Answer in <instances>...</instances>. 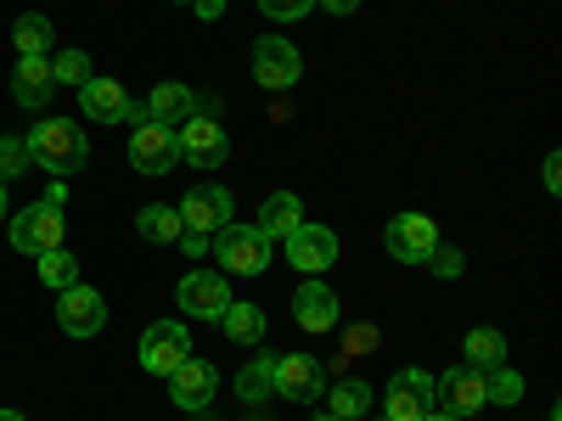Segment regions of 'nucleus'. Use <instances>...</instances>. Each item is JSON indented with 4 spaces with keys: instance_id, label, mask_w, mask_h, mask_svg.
I'll return each mask as SVG.
<instances>
[{
    "instance_id": "nucleus-1",
    "label": "nucleus",
    "mask_w": 562,
    "mask_h": 421,
    "mask_svg": "<svg viewBox=\"0 0 562 421\" xmlns=\"http://www.w3.org/2000/svg\"><path fill=\"white\" fill-rule=\"evenodd\" d=\"M23 147H29V163L52 169L57 180L79 174V169H85V158H90V147H85V129H79L74 118H45V124H34Z\"/></svg>"
},
{
    "instance_id": "nucleus-2",
    "label": "nucleus",
    "mask_w": 562,
    "mask_h": 421,
    "mask_svg": "<svg viewBox=\"0 0 562 421\" xmlns=\"http://www.w3.org/2000/svg\"><path fill=\"white\" fill-rule=\"evenodd\" d=\"M63 203H68V192H63V180H57L40 203H29L23 214H12V248H18V253H34V259L52 253V248H63V230H68Z\"/></svg>"
},
{
    "instance_id": "nucleus-3",
    "label": "nucleus",
    "mask_w": 562,
    "mask_h": 421,
    "mask_svg": "<svg viewBox=\"0 0 562 421\" xmlns=\"http://www.w3.org/2000/svg\"><path fill=\"white\" fill-rule=\"evenodd\" d=\"M214 259L231 270V275H259L265 264H270V242L259 237V225H237L231 219L225 230H214Z\"/></svg>"
},
{
    "instance_id": "nucleus-4",
    "label": "nucleus",
    "mask_w": 562,
    "mask_h": 421,
    "mask_svg": "<svg viewBox=\"0 0 562 421\" xmlns=\"http://www.w3.org/2000/svg\"><path fill=\"white\" fill-rule=\"evenodd\" d=\"M254 79L265 90H293L304 79V57H299V45L288 34H265L254 45Z\"/></svg>"
},
{
    "instance_id": "nucleus-5",
    "label": "nucleus",
    "mask_w": 562,
    "mask_h": 421,
    "mask_svg": "<svg viewBox=\"0 0 562 421\" xmlns=\"http://www.w3.org/2000/svg\"><path fill=\"white\" fill-rule=\"evenodd\" d=\"M175 140H180V158L192 163V169H220L225 163V152H231V140H225V129L214 124V113H192L186 124H175Z\"/></svg>"
},
{
    "instance_id": "nucleus-6",
    "label": "nucleus",
    "mask_w": 562,
    "mask_h": 421,
    "mask_svg": "<svg viewBox=\"0 0 562 421\" xmlns=\"http://www.w3.org/2000/svg\"><path fill=\"white\" fill-rule=\"evenodd\" d=\"M192 360V338H186L180 320H153L147 338H140V365L153 371V377H175V371Z\"/></svg>"
},
{
    "instance_id": "nucleus-7",
    "label": "nucleus",
    "mask_w": 562,
    "mask_h": 421,
    "mask_svg": "<svg viewBox=\"0 0 562 421\" xmlns=\"http://www.w3.org/2000/svg\"><path fill=\"white\" fill-rule=\"evenodd\" d=\"M57 326L68 338H97L102 326H108V304L97 287H85V281H74V287L57 293Z\"/></svg>"
},
{
    "instance_id": "nucleus-8",
    "label": "nucleus",
    "mask_w": 562,
    "mask_h": 421,
    "mask_svg": "<svg viewBox=\"0 0 562 421\" xmlns=\"http://www.w3.org/2000/svg\"><path fill=\"white\" fill-rule=\"evenodd\" d=\"M130 163H135L140 174H169V169L180 163L175 129H169V124H153V118H140L135 135H130Z\"/></svg>"
},
{
    "instance_id": "nucleus-9",
    "label": "nucleus",
    "mask_w": 562,
    "mask_h": 421,
    "mask_svg": "<svg viewBox=\"0 0 562 421\" xmlns=\"http://www.w3.org/2000/svg\"><path fill=\"white\" fill-rule=\"evenodd\" d=\"M175 214H180L186 230H198V237H214V230L231 225V192H225V185H192V192L175 203Z\"/></svg>"
},
{
    "instance_id": "nucleus-10",
    "label": "nucleus",
    "mask_w": 562,
    "mask_h": 421,
    "mask_svg": "<svg viewBox=\"0 0 562 421\" xmlns=\"http://www.w3.org/2000/svg\"><path fill=\"white\" fill-rule=\"evenodd\" d=\"M383 242L400 264H428V253L439 248V225L428 214H394V225L383 230Z\"/></svg>"
},
{
    "instance_id": "nucleus-11",
    "label": "nucleus",
    "mask_w": 562,
    "mask_h": 421,
    "mask_svg": "<svg viewBox=\"0 0 562 421\" xmlns=\"http://www.w3.org/2000/svg\"><path fill=\"white\" fill-rule=\"evenodd\" d=\"M79 107H85V118H97V124H140L147 118V107H135L119 79H90L79 90Z\"/></svg>"
},
{
    "instance_id": "nucleus-12",
    "label": "nucleus",
    "mask_w": 562,
    "mask_h": 421,
    "mask_svg": "<svg viewBox=\"0 0 562 421\" xmlns=\"http://www.w3.org/2000/svg\"><path fill=\"white\" fill-rule=\"evenodd\" d=\"M434 405L450 410V416H473V410H484V405H490V394H484V371H479V365H450L445 377L434 383Z\"/></svg>"
},
{
    "instance_id": "nucleus-13",
    "label": "nucleus",
    "mask_w": 562,
    "mask_h": 421,
    "mask_svg": "<svg viewBox=\"0 0 562 421\" xmlns=\"http://www.w3.org/2000/svg\"><path fill=\"white\" fill-rule=\"evenodd\" d=\"M288 264L299 275H321V270H333L338 264V230H326V225H299L293 237H288Z\"/></svg>"
},
{
    "instance_id": "nucleus-14",
    "label": "nucleus",
    "mask_w": 562,
    "mask_h": 421,
    "mask_svg": "<svg viewBox=\"0 0 562 421\" xmlns=\"http://www.w3.org/2000/svg\"><path fill=\"white\" fill-rule=\"evenodd\" d=\"M434 410V377L428 371H400V377L389 383V394H383V416L389 421H422Z\"/></svg>"
},
{
    "instance_id": "nucleus-15",
    "label": "nucleus",
    "mask_w": 562,
    "mask_h": 421,
    "mask_svg": "<svg viewBox=\"0 0 562 421\" xmlns=\"http://www.w3.org/2000/svg\"><path fill=\"white\" fill-rule=\"evenodd\" d=\"M180 309L186 315H198V320H220L231 309V287H225V275L214 270H192V275H180Z\"/></svg>"
},
{
    "instance_id": "nucleus-16",
    "label": "nucleus",
    "mask_w": 562,
    "mask_h": 421,
    "mask_svg": "<svg viewBox=\"0 0 562 421\" xmlns=\"http://www.w3.org/2000/svg\"><path fill=\"white\" fill-rule=\"evenodd\" d=\"M276 394H281V399H293V405L321 399V394H326V371H321V360H310V354H281V360H276Z\"/></svg>"
},
{
    "instance_id": "nucleus-17",
    "label": "nucleus",
    "mask_w": 562,
    "mask_h": 421,
    "mask_svg": "<svg viewBox=\"0 0 562 421\" xmlns=\"http://www.w3.org/2000/svg\"><path fill=\"white\" fill-rule=\"evenodd\" d=\"M214 388H220V371H214V360H198V354L169 377V394H175L180 410H203V405H214Z\"/></svg>"
},
{
    "instance_id": "nucleus-18",
    "label": "nucleus",
    "mask_w": 562,
    "mask_h": 421,
    "mask_svg": "<svg viewBox=\"0 0 562 421\" xmlns=\"http://www.w3.org/2000/svg\"><path fill=\"white\" fill-rule=\"evenodd\" d=\"M293 320L304 326V332H333L338 326V293L326 287L321 275H310L299 287V298H293Z\"/></svg>"
},
{
    "instance_id": "nucleus-19",
    "label": "nucleus",
    "mask_w": 562,
    "mask_h": 421,
    "mask_svg": "<svg viewBox=\"0 0 562 421\" xmlns=\"http://www.w3.org/2000/svg\"><path fill=\"white\" fill-rule=\"evenodd\" d=\"M52 90H57V79H52V57H18V73H12V96H18V107H45V102H52Z\"/></svg>"
},
{
    "instance_id": "nucleus-20",
    "label": "nucleus",
    "mask_w": 562,
    "mask_h": 421,
    "mask_svg": "<svg viewBox=\"0 0 562 421\" xmlns=\"http://www.w3.org/2000/svg\"><path fill=\"white\" fill-rule=\"evenodd\" d=\"M299 225H304V203H299L293 192L265 197V208H259V237H265V242H288Z\"/></svg>"
},
{
    "instance_id": "nucleus-21",
    "label": "nucleus",
    "mask_w": 562,
    "mask_h": 421,
    "mask_svg": "<svg viewBox=\"0 0 562 421\" xmlns=\"http://www.w3.org/2000/svg\"><path fill=\"white\" fill-rule=\"evenodd\" d=\"M192 113H198V96H192L186 84H175V79H164L153 96H147V118H153V124H169V129H175V124H186Z\"/></svg>"
},
{
    "instance_id": "nucleus-22",
    "label": "nucleus",
    "mask_w": 562,
    "mask_h": 421,
    "mask_svg": "<svg viewBox=\"0 0 562 421\" xmlns=\"http://www.w3.org/2000/svg\"><path fill=\"white\" fill-rule=\"evenodd\" d=\"M135 230H140L153 248H180V237H186V225H180V214H175L169 203H147V208L135 214Z\"/></svg>"
},
{
    "instance_id": "nucleus-23",
    "label": "nucleus",
    "mask_w": 562,
    "mask_h": 421,
    "mask_svg": "<svg viewBox=\"0 0 562 421\" xmlns=\"http://www.w3.org/2000/svg\"><path fill=\"white\" fill-rule=\"evenodd\" d=\"M220 326H225V338L237 343V349H259L265 343V309L259 304H237V298H231V309L220 315Z\"/></svg>"
},
{
    "instance_id": "nucleus-24",
    "label": "nucleus",
    "mask_w": 562,
    "mask_h": 421,
    "mask_svg": "<svg viewBox=\"0 0 562 421\" xmlns=\"http://www.w3.org/2000/svg\"><path fill=\"white\" fill-rule=\"evenodd\" d=\"M270 394H276V360L259 354V360H248V365L237 371V399L259 405V399H270Z\"/></svg>"
},
{
    "instance_id": "nucleus-25",
    "label": "nucleus",
    "mask_w": 562,
    "mask_h": 421,
    "mask_svg": "<svg viewBox=\"0 0 562 421\" xmlns=\"http://www.w3.org/2000/svg\"><path fill=\"white\" fill-rule=\"evenodd\" d=\"M467 365H479V371L506 365V338L495 326H473V332H467Z\"/></svg>"
},
{
    "instance_id": "nucleus-26",
    "label": "nucleus",
    "mask_w": 562,
    "mask_h": 421,
    "mask_svg": "<svg viewBox=\"0 0 562 421\" xmlns=\"http://www.w3.org/2000/svg\"><path fill=\"white\" fill-rule=\"evenodd\" d=\"M326 399H333V416H338V421H360V416L371 410V388L355 383V377H344L338 388H326Z\"/></svg>"
},
{
    "instance_id": "nucleus-27",
    "label": "nucleus",
    "mask_w": 562,
    "mask_h": 421,
    "mask_svg": "<svg viewBox=\"0 0 562 421\" xmlns=\"http://www.w3.org/2000/svg\"><path fill=\"white\" fill-rule=\"evenodd\" d=\"M40 281H45V287H74V281H79V259L68 253V248H52V253H40Z\"/></svg>"
},
{
    "instance_id": "nucleus-28",
    "label": "nucleus",
    "mask_w": 562,
    "mask_h": 421,
    "mask_svg": "<svg viewBox=\"0 0 562 421\" xmlns=\"http://www.w3.org/2000/svg\"><path fill=\"white\" fill-rule=\"evenodd\" d=\"M12 39H18L23 57H45V45H52V23H45L40 12H23L18 29H12Z\"/></svg>"
},
{
    "instance_id": "nucleus-29",
    "label": "nucleus",
    "mask_w": 562,
    "mask_h": 421,
    "mask_svg": "<svg viewBox=\"0 0 562 421\" xmlns=\"http://www.w3.org/2000/svg\"><path fill=\"white\" fill-rule=\"evenodd\" d=\"M52 79H57V84H74V90H85V84L97 79V73H90V57L79 52V45H68V52H57V57H52Z\"/></svg>"
},
{
    "instance_id": "nucleus-30",
    "label": "nucleus",
    "mask_w": 562,
    "mask_h": 421,
    "mask_svg": "<svg viewBox=\"0 0 562 421\" xmlns=\"http://www.w3.org/2000/svg\"><path fill=\"white\" fill-rule=\"evenodd\" d=\"M484 394H490V405H518L524 399V377L512 365H495V371H484Z\"/></svg>"
},
{
    "instance_id": "nucleus-31",
    "label": "nucleus",
    "mask_w": 562,
    "mask_h": 421,
    "mask_svg": "<svg viewBox=\"0 0 562 421\" xmlns=\"http://www.w3.org/2000/svg\"><path fill=\"white\" fill-rule=\"evenodd\" d=\"M34 163H29V147H23V140H12V135H0V180H18V174H29Z\"/></svg>"
},
{
    "instance_id": "nucleus-32",
    "label": "nucleus",
    "mask_w": 562,
    "mask_h": 421,
    "mask_svg": "<svg viewBox=\"0 0 562 421\" xmlns=\"http://www.w3.org/2000/svg\"><path fill=\"white\" fill-rule=\"evenodd\" d=\"M310 7H315V0H259V12H265L270 23H299Z\"/></svg>"
},
{
    "instance_id": "nucleus-33",
    "label": "nucleus",
    "mask_w": 562,
    "mask_h": 421,
    "mask_svg": "<svg viewBox=\"0 0 562 421\" xmlns=\"http://www.w3.org/2000/svg\"><path fill=\"white\" fill-rule=\"evenodd\" d=\"M344 354H378V326H371V320H355L349 338H344Z\"/></svg>"
},
{
    "instance_id": "nucleus-34",
    "label": "nucleus",
    "mask_w": 562,
    "mask_h": 421,
    "mask_svg": "<svg viewBox=\"0 0 562 421\" xmlns=\"http://www.w3.org/2000/svg\"><path fill=\"white\" fill-rule=\"evenodd\" d=\"M428 264H434V270H439V275H445V281H456V275H461V270H467V259H461V253H456V248H445V242H439V248H434V253H428Z\"/></svg>"
},
{
    "instance_id": "nucleus-35",
    "label": "nucleus",
    "mask_w": 562,
    "mask_h": 421,
    "mask_svg": "<svg viewBox=\"0 0 562 421\" xmlns=\"http://www.w3.org/2000/svg\"><path fill=\"white\" fill-rule=\"evenodd\" d=\"M540 180H546V192H562V152H546V169H540Z\"/></svg>"
},
{
    "instance_id": "nucleus-36",
    "label": "nucleus",
    "mask_w": 562,
    "mask_h": 421,
    "mask_svg": "<svg viewBox=\"0 0 562 421\" xmlns=\"http://www.w3.org/2000/svg\"><path fill=\"white\" fill-rule=\"evenodd\" d=\"M192 12H198L203 23H214V18L225 12V0H192Z\"/></svg>"
},
{
    "instance_id": "nucleus-37",
    "label": "nucleus",
    "mask_w": 562,
    "mask_h": 421,
    "mask_svg": "<svg viewBox=\"0 0 562 421\" xmlns=\"http://www.w3.org/2000/svg\"><path fill=\"white\" fill-rule=\"evenodd\" d=\"M180 248L198 259V253H209V237H198V230H186V237H180Z\"/></svg>"
},
{
    "instance_id": "nucleus-38",
    "label": "nucleus",
    "mask_w": 562,
    "mask_h": 421,
    "mask_svg": "<svg viewBox=\"0 0 562 421\" xmlns=\"http://www.w3.org/2000/svg\"><path fill=\"white\" fill-rule=\"evenodd\" d=\"M315 7H326V12H338V18H349V12L360 7V0H315Z\"/></svg>"
},
{
    "instance_id": "nucleus-39",
    "label": "nucleus",
    "mask_w": 562,
    "mask_h": 421,
    "mask_svg": "<svg viewBox=\"0 0 562 421\" xmlns=\"http://www.w3.org/2000/svg\"><path fill=\"white\" fill-rule=\"evenodd\" d=\"M422 421H467V416H450V410H439V405H434V410L422 416Z\"/></svg>"
},
{
    "instance_id": "nucleus-40",
    "label": "nucleus",
    "mask_w": 562,
    "mask_h": 421,
    "mask_svg": "<svg viewBox=\"0 0 562 421\" xmlns=\"http://www.w3.org/2000/svg\"><path fill=\"white\" fill-rule=\"evenodd\" d=\"M0 219H12V203H7V180H0Z\"/></svg>"
},
{
    "instance_id": "nucleus-41",
    "label": "nucleus",
    "mask_w": 562,
    "mask_h": 421,
    "mask_svg": "<svg viewBox=\"0 0 562 421\" xmlns=\"http://www.w3.org/2000/svg\"><path fill=\"white\" fill-rule=\"evenodd\" d=\"M0 421H29L23 410H0Z\"/></svg>"
},
{
    "instance_id": "nucleus-42",
    "label": "nucleus",
    "mask_w": 562,
    "mask_h": 421,
    "mask_svg": "<svg viewBox=\"0 0 562 421\" xmlns=\"http://www.w3.org/2000/svg\"><path fill=\"white\" fill-rule=\"evenodd\" d=\"M315 421H338V416H315Z\"/></svg>"
},
{
    "instance_id": "nucleus-43",
    "label": "nucleus",
    "mask_w": 562,
    "mask_h": 421,
    "mask_svg": "<svg viewBox=\"0 0 562 421\" xmlns=\"http://www.w3.org/2000/svg\"><path fill=\"white\" fill-rule=\"evenodd\" d=\"M180 7H192V0H180Z\"/></svg>"
},
{
    "instance_id": "nucleus-44",
    "label": "nucleus",
    "mask_w": 562,
    "mask_h": 421,
    "mask_svg": "<svg viewBox=\"0 0 562 421\" xmlns=\"http://www.w3.org/2000/svg\"><path fill=\"white\" fill-rule=\"evenodd\" d=\"M551 421H557V410H551Z\"/></svg>"
},
{
    "instance_id": "nucleus-45",
    "label": "nucleus",
    "mask_w": 562,
    "mask_h": 421,
    "mask_svg": "<svg viewBox=\"0 0 562 421\" xmlns=\"http://www.w3.org/2000/svg\"><path fill=\"white\" fill-rule=\"evenodd\" d=\"M378 421H389V416H378Z\"/></svg>"
}]
</instances>
